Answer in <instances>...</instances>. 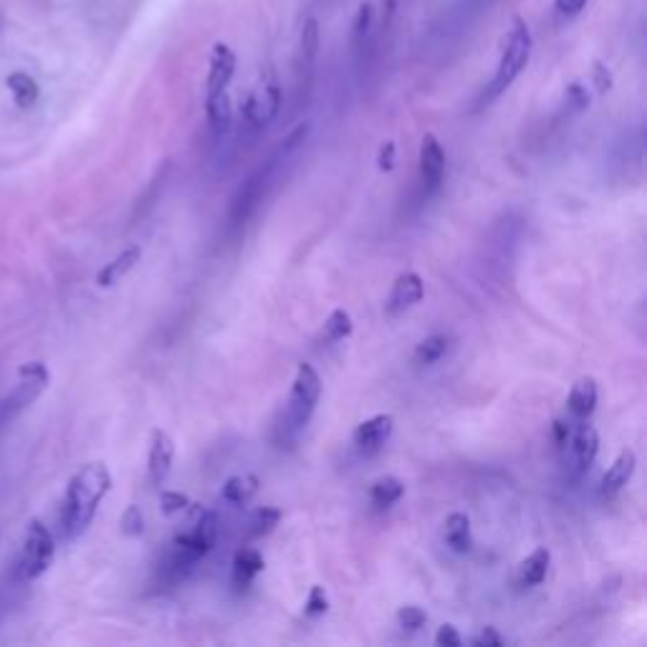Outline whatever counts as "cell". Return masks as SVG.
Here are the masks:
<instances>
[{
  "mask_svg": "<svg viewBox=\"0 0 647 647\" xmlns=\"http://www.w3.org/2000/svg\"><path fill=\"white\" fill-rule=\"evenodd\" d=\"M112 491V473L104 463H86L71 476L59 508V526L66 541H74L89 529L99 503Z\"/></svg>",
  "mask_w": 647,
  "mask_h": 647,
  "instance_id": "obj_1",
  "label": "cell"
},
{
  "mask_svg": "<svg viewBox=\"0 0 647 647\" xmlns=\"http://www.w3.org/2000/svg\"><path fill=\"white\" fill-rule=\"evenodd\" d=\"M531 49H534V38H531L529 26L524 21H516L511 31L503 38L501 59H498L496 74L488 84V99H496L498 94L508 89L521 76V71L529 66Z\"/></svg>",
  "mask_w": 647,
  "mask_h": 647,
  "instance_id": "obj_2",
  "label": "cell"
},
{
  "mask_svg": "<svg viewBox=\"0 0 647 647\" xmlns=\"http://www.w3.org/2000/svg\"><path fill=\"white\" fill-rule=\"evenodd\" d=\"M56 557V544L51 536L49 526L41 519H31L26 529V539H23L21 554L16 562V579L21 582H36L43 574L49 572Z\"/></svg>",
  "mask_w": 647,
  "mask_h": 647,
  "instance_id": "obj_3",
  "label": "cell"
},
{
  "mask_svg": "<svg viewBox=\"0 0 647 647\" xmlns=\"http://www.w3.org/2000/svg\"><path fill=\"white\" fill-rule=\"evenodd\" d=\"M215 539H218V519H215L213 511H203L193 524V529L175 536V544H172L175 549L170 554V569H175V574H182L185 569L195 567L205 554H210V549L215 546Z\"/></svg>",
  "mask_w": 647,
  "mask_h": 647,
  "instance_id": "obj_4",
  "label": "cell"
},
{
  "mask_svg": "<svg viewBox=\"0 0 647 647\" xmlns=\"http://www.w3.org/2000/svg\"><path fill=\"white\" fill-rule=\"evenodd\" d=\"M51 375L49 367L43 362H26L18 369V385L0 400V430L21 415L28 405L41 397V392L49 387Z\"/></svg>",
  "mask_w": 647,
  "mask_h": 647,
  "instance_id": "obj_5",
  "label": "cell"
},
{
  "mask_svg": "<svg viewBox=\"0 0 647 647\" xmlns=\"http://www.w3.org/2000/svg\"><path fill=\"white\" fill-rule=\"evenodd\" d=\"M321 400V377L311 364L301 362L296 367L294 385H291L289 395V410H286V418H289L291 428H304L306 423L314 415L316 405Z\"/></svg>",
  "mask_w": 647,
  "mask_h": 647,
  "instance_id": "obj_6",
  "label": "cell"
},
{
  "mask_svg": "<svg viewBox=\"0 0 647 647\" xmlns=\"http://www.w3.org/2000/svg\"><path fill=\"white\" fill-rule=\"evenodd\" d=\"M564 453V463L572 468L574 473H584L594 460H597L599 453V435L587 420H577L572 423V430H569V438L564 440V445L559 448Z\"/></svg>",
  "mask_w": 647,
  "mask_h": 647,
  "instance_id": "obj_7",
  "label": "cell"
},
{
  "mask_svg": "<svg viewBox=\"0 0 647 647\" xmlns=\"http://www.w3.org/2000/svg\"><path fill=\"white\" fill-rule=\"evenodd\" d=\"M279 109H281V86L276 84V79L271 76V79L263 81L261 86H256V89L248 94L241 112H243V119L248 122V127L263 129L268 127L273 119L279 117Z\"/></svg>",
  "mask_w": 647,
  "mask_h": 647,
  "instance_id": "obj_8",
  "label": "cell"
},
{
  "mask_svg": "<svg viewBox=\"0 0 647 647\" xmlns=\"http://www.w3.org/2000/svg\"><path fill=\"white\" fill-rule=\"evenodd\" d=\"M236 74V54L228 43H215L210 51V66H208V81H205V99L220 97L228 94V86Z\"/></svg>",
  "mask_w": 647,
  "mask_h": 647,
  "instance_id": "obj_9",
  "label": "cell"
},
{
  "mask_svg": "<svg viewBox=\"0 0 647 647\" xmlns=\"http://www.w3.org/2000/svg\"><path fill=\"white\" fill-rule=\"evenodd\" d=\"M445 175V152L435 134H425L420 142V180L425 193H435Z\"/></svg>",
  "mask_w": 647,
  "mask_h": 647,
  "instance_id": "obj_10",
  "label": "cell"
},
{
  "mask_svg": "<svg viewBox=\"0 0 647 647\" xmlns=\"http://www.w3.org/2000/svg\"><path fill=\"white\" fill-rule=\"evenodd\" d=\"M172 460H175V440L165 430H152L150 455H147V473H150L152 486H162L172 471Z\"/></svg>",
  "mask_w": 647,
  "mask_h": 647,
  "instance_id": "obj_11",
  "label": "cell"
},
{
  "mask_svg": "<svg viewBox=\"0 0 647 647\" xmlns=\"http://www.w3.org/2000/svg\"><path fill=\"white\" fill-rule=\"evenodd\" d=\"M425 296V281L420 273L405 271L400 273L392 284L390 296H387V311L390 314H402V311L418 306Z\"/></svg>",
  "mask_w": 647,
  "mask_h": 647,
  "instance_id": "obj_12",
  "label": "cell"
},
{
  "mask_svg": "<svg viewBox=\"0 0 647 647\" xmlns=\"http://www.w3.org/2000/svg\"><path fill=\"white\" fill-rule=\"evenodd\" d=\"M392 430H395V418L392 415H375V418H367L357 425L352 440L362 453H377L382 445L390 440Z\"/></svg>",
  "mask_w": 647,
  "mask_h": 647,
  "instance_id": "obj_13",
  "label": "cell"
},
{
  "mask_svg": "<svg viewBox=\"0 0 647 647\" xmlns=\"http://www.w3.org/2000/svg\"><path fill=\"white\" fill-rule=\"evenodd\" d=\"M140 258H142V248L129 246V248H124L119 256H114L112 261L104 263L97 273L99 289H112L114 284H119V281H122L124 276H127V273L137 266V263H140Z\"/></svg>",
  "mask_w": 647,
  "mask_h": 647,
  "instance_id": "obj_14",
  "label": "cell"
},
{
  "mask_svg": "<svg viewBox=\"0 0 647 647\" xmlns=\"http://www.w3.org/2000/svg\"><path fill=\"white\" fill-rule=\"evenodd\" d=\"M599 390L594 377H582L572 385V392L567 397V410L574 420H587L592 418V412L597 410Z\"/></svg>",
  "mask_w": 647,
  "mask_h": 647,
  "instance_id": "obj_15",
  "label": "cell"
},
{
  "mask_svg": "<svg viewBox=\"0 0 647 647\" xmlns=\"http://www.w3.org/2000/svg\"><path fill=\"white\" fill-rule=\"evenodd\" d=\"M635 468H637L635 450L625 448L620 455H617L615 463L607 468L605 476H602V493H605V496H612V493L622 491V488L632 481V476H635Z\"/></svg>",
  "mask_w": 647,
  "mask_h": 647,
  "instance_id": "obj_16",
  "label": "cell"
},
{
  "mask_svg": "<svg viewBox=\"0 0 647 647\" xmlns=\"http://www.w3.org/2000/svg\"><path fill=\"white\" fill-rule=\"evenodd\" d=\"M549 567H551V551L546 549V546H539V549L531 551L529 557L519 564L516 584L524 589L539 587V584L546 579V574H549Z\"/></svg>",
  "mask_w": 647,
  "mask_h": 647,
  "instance_id": "obj_17",
  "label": "cell"
},
{
  "mask_svg": "<svg viewBox=\"0 0 647 647\" xmlns=\"http://www.w3.org/2000/svg\"><path fill=\"white\" fill-rule=\"evenodd\" d=\"M443 539L455 554H466V551H471L473 536H471V519H468V514H463V511H453L443 524Z\"/></svg>",
  "mask_w": 647,
  "mask_h": 647,
  "instance_id": "obj_18",
  "label": "cell"
},
{
  "mask_svg": "<svg viewBox=\"0 0 647 647\" xmlns=\"http://www.w3.org/2000/svg\"><path fill=\"white\" fill-rule=\"evenodd\" d=\"M263 567H266V562H263L261 551L246 546V549L238 551L236 559H233V584H236L238 589H246L248 584L263 572Z\"/></svg>",
  "mask_w": 647,
  "mask_h": 647,
  "instance_id": "obj_19",
  "label": "cell"
},
{
  "mask_svg": "<svg viewBox=\"0 0 647 647\" xmlns=\"http://www.w3.org/2000/svg\"><path fill=\"white\" fill-rule=\"evenodd\" d=\"M6 84L11 89V97L18 109H31L38 102V97H41L38 81L31 74H26V71H13L6 79Z\"/></svg>",
  "mask_w": 647,
  "mask_h": 647,
  "instance_id": "obj_20",
  "label": "cell"
},
{
  "mask_svg": "<svg viewBox=\"0 0 647 647\" xmlns=\"http://www.w3.org/2000/svg\"><path fill=\"white\" fill-rule=\"evenodd\" d=\"M258 488H261L258 476H253V473H241V476H233L225 481L220 496H223V501L233 503V506H243V503H248L256 496Z\"/></svg>",
  "mask_w": 647,
  "mask_h": 647,
  "instance_id": "obj_21",
  "label": "cell"
},
{
  "mask_svg": "<svg viewBox=\"0 0 647 647\" xmlns=\"http://www.w3.org/2000/svg\"><path fill=\"white\" fill-rule=\"evenodd\" d=\"M205 114H208V124L215 137H223L230 129V124H233V107H230L228 94L205 99Z\"/></svg>",
  "mask_w": 647,
  "mask_h": 647,
  "instance_id": "obj_22",
  "label": "cell"
},
{
  "mask_svg": "<svg viewBox=\"0 0 647 647\" xmlns=\"http://www.w3.org/2000/svg\"><path fill=\"white\" fill-rule=\"evenodd\" d=\"M402 496H405V483L395 476L380 478V481H375L372 488H369V501L375 503L377 508L395 506Z\"/></svg>",
  "mask_w": 647,
  "mask_h": 647,
  "instance_id": "obj_23",
  "label": "cell"
},
{
  "mask_svg": "<svg viewBox=\"0 0 647 647\" xmlns=\"http://www.w3.org/2000/svg\"><path fill=\"white\" fill-rule=\"evenodd\" d=\"M354 332V321L352 316H349V311L344 309H334L332 314L327 316V321H324V339L327 342H342V339L352 337Z\"/></svg>",
  "mask_w": 647,
  "mask_h": 647,
  "instance_id": "obj_24",
  "label": "cell"
},
{
  "mask_svg": "<svg viewBox=\"0 0 647 647\" xmlns=\"http://www.w3.org/2000/svg\"><path fill=\"white\" fill-rule=\"evenodd\" d=\"M450 347V339L445 337V334H433V337L423 339V342L418 344V349H415V362L418 364H435L438 359L445 357V352H448Z\"/></svg>",
  "mask_w": 647,
  "mask_h": 647,
  "instance_id": "obj_25",
  "label": "cell"
},
{
  "mask_svg": "<svg viewBox=\"0 0 647 647\" xmlns=\"http://www.w3.org/2000/svg\"><path fill=\"white\" fill-rule=\"evenodd\" d=\"M299 49H301V56H304L306 64H311L316 56V51H319V21H316V18H306V21L301 23Z\"/></svg>",
  "mask_w": 647,
  "mask_h": 647,
  "instance_id": "obj_26",
  "label": "cell"
},
{
  "mask_svg": "<svg viewBox=\"0 0 647 647\" xmlns=\"http://www.w3.org/2000/svg\"><path fill=\"white\" fill-rule=\"evenodd\" d=\"M281 521V508L276 506H261L256 511V514L251 516V536H263V534H271L276 526H279Z\"/></svg>",
  "mask_w": 647,
  "mask_h": 647,
  "instance_id": "obj_27",
  "label": "cell"
},
{
  "mask_svg": "<svg viewBox=\"0 0 647 647\" xmlns=\"http://www.w3.org/2000/svg\"><path fill=\"white\" fill-rule=\"evenodd\" d=\"M425 622H428V615H425L423 607L407 605V607H400V612H397V625H400L405 632L423 630Z\"/></svg>",
  "mask_w": 647,
  "mask_h": 647,
  "instance_id": "obj_28",
  "label": "cell"
},
{
  "mask_svg": "<svg viewBox=\"0 0 647 647\" xmlns=\"http://www.w3.org/2000/svg\"><path fill=\"white\" fill-rule=\"evenodd\" d=\"M119 526H122L124 536H142L145 534V516H142L140 506H127V511L119 519Z\"/></svg>",
  "mask_w": 647,
  "mask_h": 647,
  "instance_id": "obj_29",
  "label": "cell"
},
{
  "mask_svg": "<svg viewBox=\"0 0 647 647\" xmlns=\"http://www.w3.org/2000/svg\"><path fill=\"white\" fill-rule=\"evenodd\" d=\"M306 617H321L329 612V594L324 587H311L309 597H306V607H304Z\"/></svg>",
  "mask_w": 647,
  "mask_h": 647,
  "instance_id": "obj_30",
  "label": "cell"
},
{
  "mask_svg": "<svg viewBox=\"0 0 647 647\" xmlns=\"http://www.w3.org/2000/svg\"><path fill=\"white\" fill-rule=\"evenodd\" d=\"M372 23H375V6H372V3H362L357 11V18H354V38H357L359 43L369 36Z\"/></svg>",
  "mask_w": 647,
  "mask_h": 647,
  "instance_id": "obj_31",
  "label": "cell"
},
{
  "mask_svg": "<svg viewBox=\"0 0 647 647\" xmlns=\"http://www.w3.org/2000/svg\"><path fill=\"white\" fill-rule=\"evenodd\" d=\"M160 506L167 516H172V514H177V511H185V508L190 506V498L180 491H162Z\"/></svg>",
  "mask_w": 647,
  "mask_h": 647,
  "instance_id": "obj_32",
  "label": "cell"
},
{
  "mask_svg": "<svg viewBox=\"0 0 647 647\" xmlns=\"http://www.w3.org/2000/svg\"><path fill=\"white\" fill-rule=\"evenodd\" d=\"M567 102L574 112H582V109L589 107V89L582 81H574V84L567 86Z\"/></svg>",
  "mask_w": 647,
  "mask_h": 647,
  "instance_id": "obj_33",
  "label": "cell"
},
{
  "mask_svg": "<svg viewBox=\"0 0 647 647\" xmlns=\"http://www.w3.org/2000/svg\"><path fill=\"white\" fill-rule=\"evenodd\" d=\"M587 3L589 0H554V13L562 21H572V18H577L587 8Z\"/></svg>",
  "mask_w": 647,
  "mask_h": 647,
  "instance_id": "obj_34",
  "label": "cell"
},
{
  "mask_svg": "<svg viewBox=\"0 0 647 647\" xmlns=\"http://www.w3.org/2000/svg\"><path fill=\"white\" fill-rule=\"evenodd\" d=\"M395 162H397L395 142L385 140L380 145V152H377V167H380V172H392L395 170Z\"/></svg>",
  "mask_w": 647,
  "mask_h": 647,
  "instance_id": "obj_35",
  "label": "cell"
},
{
  "mask_svg": "<svg viewBox=\"0 0 647 647\" xmlns=\"http://www.w3.org/2000/svg\"><path fill=\"white\" fill-rule=\"evenodd\" d=\"M592 81H594V89H597L599 94H607V91L612 89V71L607 69L602 61H597L592 71Z\"/></svg>",
  "mask_w": 647,
  "mask_h": 647,
  "instance_id": "obj_36",
  "label": "cell"
},
{
  "mask_svg": "<svg viewBox=\"0 0 647 647\" xmlns=\"http://www.w3.org/2000/svg\"><path fill=\"white\" fill-rule=\"evenodd\" d=\"M435 645H440V647H460V645H463V637H460V632L455 630V625H443L438 630V635H435Z\"/></svg>",
  "mask_w": 647,
  "mask_h": 647,
  "instance_id": "obj_37",
  "label": "cell"
},
{
  "mask_svg": "<svg viewBox=\"0 0 647 647\" xmlns=\"http://www.w3.org/2000/svg\"><path fill=\"white\" fill-rule=\"evenodd\" d=\"M503 635H498L496 627H486L478 637H473V645L476 647H501L503 645Z\"/></svg>",
  "mask_w": 647,
  "mask_h": 647,
  "instance_id": "obj_38",
  "label": "cell"
}]
</instances>
